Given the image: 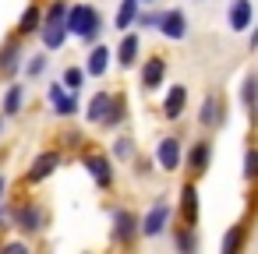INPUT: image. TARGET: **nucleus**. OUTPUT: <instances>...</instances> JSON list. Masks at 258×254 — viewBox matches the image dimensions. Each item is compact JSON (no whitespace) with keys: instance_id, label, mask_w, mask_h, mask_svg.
Returning a JSON list of instances; mask_svg holds the SVG:
<instances>
[{"instance_id":"nucleus-38","label":"nucleus","mask_w":258,"mask_h":254,"mask_svg":"<svg viewBox=\"0 0 258 254\" xmlns=\"http://www.w3.org/2000/svg\"><path fill=\"white\" fill-rule=\"evenodd\" d=\"M152 4H156V0H142V8H152Z\"/></svg>"},{"instance_id":"nucleus-6","label":"nucleus","mask_w":258,"mask_h":254,"mask_svg":"<svg viewBox=\"0 0 258 254\" xmlns=\"http://www.w3.org/2000/svg\"><path fill=\"white\" fill-rule=\"evenodd\" d=\"M46 99H50V110H53L60 120L78 117V92L64 89V81H53V85L46 89Z\"/></svg>"},{"instance_id":"nucleus-24","label":"nucleus","mask_w":258,"mask_h":254,"mask_svg":"<svg viewBox=\"0 0 258 254\" xmlns=\"http://www.w3.org/2000/svg\"><path fill=\"white\" fill-rule=\"evenodd\" d=\"M244 240H247V226H244V222H233V226L223 233L219 250H223V254H237V250L244 247Z\"/></svg>"},{"instance_id":"nucleus-3","label":"nucleus","mask_w":258,"mask_h":254,"mask_svg":"<svg viewBox=\"0 0 258 254\" xmlns=\"http://www.w3.org/2000/svg\"><path fill=\"white\" fill-rule=\"evenodd\" d=\"M170 219H173V205L159 194V198L149 205V212L142 215V236H149V240L163 236V233H166V226H170Z\"/></svg>"},{"instance_id":"nucleus-32","label":"nucleus","mask_w":258,"mask_h":254,"mask_svg":"<svg viewBox=\"0 0 258 254\" xmlns=\"http://www.w3.org/2000/svg\"><path fill=\"white\" fill-rule=\"evenodd\" d=\"M152 173H156V155H138V159H135V177L149 180Z\"/></svg>"},{"instance_id":"nucleus-23","label":"nucleus","mask_w":258,"mask_h":254,"mask_svg":"<svg viewBox=\"0 0 258 254\" xmlns=\"http://www.w3.org/2000/svg\"><path fill=\"white\" fill-rule=\"evenodd\" d=\"M110 103H113V92H96L85 106V120L89 124H103V117L110 113Z\"/></svg>"},{"instance_id":"nucleus-35","label":"nucleus","mask_w":258,"mask_h":254,"mask_svg":"<svg viewBox=\"0 0 258 254\" xmlns=\"http://www.w3.org/2000/svg\"><path fill=\"white\" fill-rule=\"evenodd\" d=\"M247 46H251V50H258V25L247 32Z\"/></svg>"},{"instance_id":"nucleus-4","label":"nucleus","mask_w":258,"mask_h":254,"mask_svg":"<svg viewBox=\"0 0 258 254\" xmlns=\"http://www.w3.org/2000/svg\"><path fill=\"white\" fill-rule=\"evenodd\" d=\"M22 64H25V46H22V36L15 32V36H8L0 43V78L11 81L22 71Z\"/></svg>"},{"instance_id":"nucleus-27","label":"nucleus","mask_w":258,"mask_h":254,"mask_svg":"<svg viewBox=\"0 0 258 254\" xmlns=\"http://www.w3.org/2000/svg\"><path fill=\"white\" fill-rule=\"evenodd\" d=\"M240 106H244L247 113L258 110V74H247V78L240 81Z\"/></svg>"},{"instance_id":"nucleus-33","label":"nucleus","mask_w":258,"mask_h":254,"mask_svg":"<svg viewBox=\"0 0 258 254\" xmlns=\"http://www.w3.org/2000/svg\"><path fill=\"white\" fill-rule=\"evenodd\" d=\"M159 18H163V11H138V22H135V29H159Z\"/></svg>"},{"instance_id":"nucleus-16","label":"nucleus","mask_w":258,"mask_h":254,"mask_svg":"<svg viewBox=\"0 0 258 254\" xmlns=\"http://www.w3.org/2000/svg\"><path fill=\"white\" fill-rule=\"evenodd\" d=\"M184 162H187V170H191L195 177H202V173L209 170V162H212V141H209V138L191 141V148L184 152Z\"/></svg>"},{"instance_id":"nucleus-7","label":"nucleus","mask_w":258,"mask_h":254,"mask_svg":"<svg viewBox=\"0 0 258 254\" xmlns=\"http://www.w3.org/2000/svg\"><path fill=\"white\" fill-rule=\"evenodd\" d=\"M156 166L163 170V173H177L180 166H184V141L180 138H159V145H156Z\"/></svg>"},{"instance_id":"nucleus-34","label":"nucleus","mask_w":258,"mask_h":254,"mask_svg":"<svg viewBox=\"0 0 258 254\" xmlns=\"http://www.w3.org/2000/svg\"><path fill=\"white\" fill-rule=\"evenodd\" d=\"M244 180H258V148L244 152Z\"/></svg>"},{"instance_id":"nucleus-22","label":"nucleus","mask_w":258,"mask_h":254,"mask_svg":"<svg viewBox=\"0 0 258 254\" xmlns=\"http://www.w3.org/2000/svg\"><path fill=\"white\" fill-rule=\"evenodd\" d=\"M89 15H92V4H71V8H68V18H64V25H68V32H71L75 39H82Z\"/></svg>"},{"instance_id":"nucleus-10","label":"nucleus","mask_w":258,"mask_h":254,"mask_svg":"<svg viewBox=\"0 0 258 254\" xmlns=\"http://www.w3.org/2000/svg\"><path fill=\"white\" fill-rule=\"evenodd\" d=\"M226 103L212 92V96H205L202 99V106H198V124L202 127H209V131H216V127H226Z\"/></svg>"},{"instance_id":"nucleus-31","label":"nucleus","mask_w":258,"mask_h":254,"mask_svg":"<svg viewBox=\"0 0 258 254\" xmlns=\"http://www.w3.org/2000/svg\"><path fill=\"white\" fill-rule=\"evenodd\" d=\"M127 159H135V138L120 134L113 141V162H127Z\"/></svg>"},{"instance_id":"nucleus-9","label":"nucleus","mask_w":258,"mask_h":254,"mask_svg":"<svg viewBox=\"0 0 258 254\" xmlns=\"http://www.w3.org/2000/svg\"><path fill=\"white\" fill-rule=\"evenodd\" d=\"M138 85L145 92H159L166 85V60L163 57H145L142 60V71H138Z\"/></svg>"},{"instance_id":"nucleus-18","label":"nucleus","mask_w":258,"mask_h":254,"mask_svg":"<svg viewBox=\"0 0 258 254\" xmlns=\"http://www.w3.org/2000/svg\"><path fill=\"white\" fill-rule=\"evenodd\" d=\"M25 99H29V85L11 81V85L4 89V99H0V113H4V117H18V113L25 110Z\"/></svg>"},{"instance_id":"nucleus-36","label":"nucleus","mask_w":258,"mask_h":254,"mask_svg":"<svg viewBox=\"0 0 258 254\" xmlns=\"http://www.w3.org/2000/svg\"><path fill=\"white\" fill-rule=\"evenodd\" d=\"M4 198H8V177L0 173V205H4Z\"/></svg>"},{"instance_id":"nucleus-30","label":"nucleus","mask_w":258,"mask_h":254,"mask_svg":"<svg viewBox=\"0 0 258 254\" xmlns=\"http://www.w3.org/2000/svg\"><path fill=\"white\" fill-rule=\"evenodd\" d=\"M85 67H68L64 74H60V81H64V89H71V92H82L85 89Z\"/></svg>"},{"instance_id":"nucleus-29","label":"nucleus","mask_w":258,"mask_h":254,"mask_svg":"<svg viewBox=\"0 0 258 254\" xmlns=\"http://www.w3.org/2000/svg\"><path fill=\"white\" fill-rule=\"evenodd\" d=\"M173 247H177L180 254H191V250L198 247V236H195V229H191V226H180V229H173Z\"/></svg>"},{"instance_id":"nucleus-1","label":"nucleus","mask_w":258,"mask_h":254,"mask_svg":"<svg viewBox=\"0 0 258 254\" xmlns=\"http://www.w3.org/2000/svg\"><path fill=\"white\" fill-rule=\"evenodd\" d=\"M142 236V219L131 208H110V240L117 247H131Z\"/></svg>"},{"instance_id":"nucleus-28","label":"nucleus","mask_w":258,"mask_h":254,"mask_svg":"<svg viewBox=\"0 0 258 254\" xmlns=\"http://www.w3.org/2000/svg\"><path fill=\"white\" fill-rule=\"evenodd\" d=\"M99 36H103V15H99V8L92 4V15H89V22H85V32H82V43H99Z\"/></svg>"},{"instance_id":"nucleus-17","label":"nucleus","mask_w":258,"mask_h":254,"mask_svg":"<svg viewBox=\"0 0 258 254\" xmlns=\"http://www.w3.org/2000/svg\"><path fill=\"white\" fill-rule=\"evenodd\" d=\"M39 39H43V50H50V53H60V50L68 46L71 32H68V25H64V22H43V29H39Z\"/></svg>"},{"instance_id":"nucleus-19","label":"nucleus","mask_w":258,"mask_h":254,"mask_svg":"<svg viewBox=\"0 0 258 254\" xmlns=\"http://www.w3.org/2000/svg\"><path fill=\"white\" fill-rule=\"evenodd\" d=\"M187 110V89L184 85H170V92L163 96V117L166 120H180Z\"/></svg>"},{"instance_id":"nucleus-21","label":"nucleus","mask_w":258,"mask_h":254,"mask_svg":"<svg viewBox=\"0 0 258 254\" xmlns=\"http://www.w3.org/2000/svg\"><path fill=\"white\" fill-rule=\"evenodd\" d=\"M138 11H142V0H120V4H117V15H113V29H117V32L135 29Z\"/></svg>"},{"instance_id":"nucleus-5","label":"nucleus","mask_w":258,"mask_h":254,"mask_svg":"<svg viewBox=\"0 0 258 254\" xmlns=\"http://www.w3.org/2000/svg\"><path fill=\"white\" fill-rule=\"evenodd\" d=\"M15 226H18L25 236L43 233V229H46V208H43L39 201H25V205H18V208H15Z\"/></svg>"},{"instance_id":"nucleus-13","label":"nucleus","mask_w":258,"mask_h":254,"mask_svg":"<svg viewBox=\"0 0 258 254\" xmlns=\"http://www.w3.org/2000/svg\"><path fill=\"white\" fill-rule=\"evenodd\" d=\"M163 39H170V43H180L184 36H187V15L180 11V8H170V11H163V18H159V29H156Z\"/></svg>"},{"instance_id":"nucleus-25","label":"nucleus","mask_w":258,"mask_h":254,"mask_svg":"<svg viewBox=\"0 0 258 254\" xmlns=\"http://www.w3.org/2000/svg\"><path fill=\"white\" fill-rule=\"evenodd\" d=\"M46 67H50V50L25 53V64H22V71H25V78H29V81H32V78H43V74H46Z\"/></svg>"},{"instance_id":"nucleus-26","label":"nucleus","mask_w":258,"mask_h":254,"mask_svg":"<svg viewBox=\"0 0 258 254\" xmlns=\"http://www.w3.org/2000/svg\"><path fill=\"white\" fill-rule=\"evenodd\" d=\"M127 120V99L120 96V92H113V103H110V113L103 117V124L99 127H120Z\"/></svg>"},{"instance_id":"nucleus-2","label":"nucleus","mask_w":258,"mask_h":254,"mask_svg":"<svg viewBox=\"0 0 258 254\" xmlns=\"http://www.w3.org/2000/svg\"><path fill=\"white\" fill-rule=\"evenodd\" d=\"M78 162H82V170L92 177V184H96L99 191H110V187H113V180H117V177H113V159H110V155H103V152H92V148H89V152H82V159H78Z\"/></svg>"},{"instance_id":"nucleus-37","label":"nucleus","mask_w":258,"mask_h":254,"mask_svg":"<svg viewBox=\"0 0 258 254\" xmlns=\"http://www.w3.org/2000/svg\"><path fill=\"white\" fill-rule=\"evenodd\" d=\"M4 120H8V117H4V113H0V134H4Z\"/></svg>"},{"instance_id":"nucleus-20","label":"nucleus","mask_w":258,"mask_h":254,"mask_svg":"<svg viewBox=\"0 0 258 254\" xmlns=\"http://www.w3.org/2000/svg\"><path fill=\"white\" fill-rule=\"evenodd\" d=\"M39 29H43V4H29V8L22 11L15 32H18L22 39H29V36H39Z\"/></svg>"},{"instance_id":"nucleus-8","label":"nucleus","mask_w":258,"mask_h":254,"mask_svg":"<svg viewBox=\"0 0 258 254\" xmlns=\"http://www.w3.org/2000/svg\"><path fill=\"white\" fill-rule=\"evenodd\" d=\"M60 162H64L60 148H46V152H39V155L32 159V166L25 170V184H43L46 177H53V173L60 170Z\"/></svg>"},{"instance_id":"nucleus-14","label":"nucleus","mask_w":258,"mask_h":254,"mask_svg":"<svg viewBox=\"0 0 258 254\" xmlns=\"http://www.w3.org/2000/svg\"><path fill=\"white\" fill-rule=\"evenodd\" d=\"M198 219H202L198 184H195V180H187V184L180 187V222H184V226H191V229H198Z\"/></svg>"},{"instance_id":"nucleus-11","label":"nucleus","mask_w":258,"mask_h":254,"mask_svg":"<svg viewBox=\"0 0 258 254\" xmlns=\"http://www.w3.org/2000/svg\"><path fill=\"white\" fill-rule=\"evenodd\" d=\"M113 57H117V67L131 71V67L138 64V57H142V32H131V29H127V32L120 36V43H117Z\"/></svg>"},{"instance_id":"nucleus-12","label":"nucleus","mask_w":258,"mask_h":254,"mask_svg":"<svg viewBox=\"0 0 258 254\" xmlns=\"http://www.w3.org/2000/svg\"><path fill=\"white\" fill-rule=\"evenodd\" d=\"M254 25V4L251 0H230L226 4V29L230 32H247Z\"/></svg>"},{"instance_id":"nucleus-15","label":"nucleus","mask_w":258,"mask_h":254,"mask_svg":"<svg viewBox=\"0 0 258 254\" xmlns=\"http://www.w3.org/2000/svg\"><path fill=\"white\" fill-rule=\"evenodd\" d=\"M110 60H113V50L106 43H92L89 53H85V74L89 78H103L110 71Z\"/></svg>"}]
</instances>
